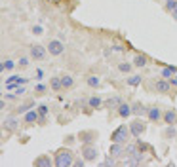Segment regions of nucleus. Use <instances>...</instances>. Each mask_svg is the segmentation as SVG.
I'll list each match as a JSON object with an SVG mask.
<instances>
[{"label": "nucleus", "mask_w": 177, "mask_h": 167, "mask_svg": "<svg viewBox=\"0 0 177 167\" xmlns=\"http://www.w3.org/2000/svg\"><path fill=\"white\" fill-rule=\"evenodd\" d=\"M118 69H120V72H130V70H131V65H130V63H120V65H118Z\"/></svg>", "instance_id": "cd10ccee"}, {"label": "nucleus", "mask_w": 177, "mask_h": 167, "mask_svg": "<svg viewBox=\"0 0 177 167\" xmlns=\"http://www.w3.org/2000/svg\"><path fill=\"white\" fill-rule=\"evenodd\" d=\"M128 86H139V84H141V76H139V74H133V76H130V78H128Z\"/></svg>", "instance_id": "5701e85b"}, {"label": "nucleus", "mask_w": 177, "mask_h": 167, "mask_svg": "<svg viewBox=\"0 0 177 167\" xmlns=\"http://www.w3.org/2000/svg\"><path fill=\"white\" fill-rule=\"evenodd\" d=\"M101 103H103V101H101L99 97H95V95L88 99V106H90V108H97V106H101Z\"/></svg>", "instance_id": "a211bd4d"}, {"label": "nucleus", "mask_w": 177, "mask_h": 167, "mask_svg": "<svg viewBox=\"0 0 177 167\" xmlns=\"http://www.w3.org/2000/svg\"><path fill=\"white\" fill-rule=\"evenodd\" d=\"M54 161L50 160V156H40L38 160H34V165L36 167H50Z\"/></svg>", "instance_id": "f8f14e48"}, {"label": "nucleus", "mask_w": 177, "mask_h": 167, "mask_svg": "<svg viewBox=\"0 0 177 167\" xmlns=\"http://www.w3.org/2000/svg\"><path fill=\"white\" fill-rule=\"evenodd\" d=\"M36 91H38V93H44V91H46V86H42V84H38V86H36Z\"/></svg>", "instance_id": "7c9ffc66"}, {"label": "nucleus", "mask_w": 177, "mask_h": 167, "mask_svg": "<svg viewBox=\"0 0 177 167\" xmlns=\"http://www.w3.org/2000/svg\"><path fill=\"white\" fill-rule=\"evenodd\" d=\"M175 120H177V112L175 110H168V112H164V122L166 124H175Z\"/></svg>", "instance_id": "4468645a"}, {"label": "nucleus", "mask_w": 177, "mask_h": 167, "mask_svg": "<svg viewBox=\"0 0 177 167\" xmlns=\"http://www.w3.org/2000/svg\"><path fill=\"white\" fill-rule=\"evenodd\" d=\"M133 65L141 69V67H145V65H147V57H145V55H135V59H133Z\"/></svg>", "instance_id": "4be33fe9"}, {"label": "nucleus", "mask_w": 177, "mask_h": 167, "mask_svg": "<svg viewBox=\"0 0 177 167\" xmlns=\"http://www.w3.org/2000/svg\"><path fill=\"white\" fill-rule=\"evenodd\" d=\"M130 135H131L130 127H126V125H120V127H116V129L112 131V135H111V141H112V142H124V144H126V142L130 141Z\"/></svg>", "instance_id": "f257e3e1"}, {"label": "nucleus", "mask_w": 177, "mask_h": 167, "mask_svg": "<svg viewBox=\"0 0 177 167\" xmlns=\"http://www.w3.org/2000/svg\"><path fill=\"white\" fill-rule=\"evenodd\" d=\"M61 84H63V89H69V87L74 86V80H72V76H61Z\"/></svg>", "instance_id": "6ab92c4d"}, {"label": "nucleus", "mask_w": 177, "mask_h": 167, "mask_svg": "<svg viewBox=\"0 0 177 167\" xmlns=\"http://www.w3.org/2000/svg\"><path fill=\"white\" fill-rule=\"evenodd\" d=\"M131 112H133V114H139V116H143V114H147L148 110L145 108L141 103H135V105H131Z\"/></svg>", "instance_id": "2eb2a0df"}, {"label": "nucleus", "mask_w": 177, "mask_h": 167, "mask_svg": "<svg viewBox=\"0 0 177 167\" xmlns=\"http://www.w3.org/2000/svg\"><path fill=\"white\" fill-rule=\"evenodd\" d=\"M118 114H120V116H122V118H128V116H130V114H133V112H131V106H130V105H126V103H122V105L118 106Z\"/></svg>", "instance_id": "ddd939ff"}, {"label": "nucleus", "mask_w": 177, "mask_h": 167, "mask_svg": "<svg viewBox=\"0 0 177 167\" xmlns=\"http://www.w3.org/2000/svg\"><path fill=\"white\" fill-rule=\"evenodd\" d=\"M170 82H171V86H175V87H177V72H175L173 76L170 78Z\"/></svg>", "instance_id": "2f4dec72"}, {"label": "nucleus", "mask_w": 177, "mask_h": 167, "mask_svg": "<svg viewBox=\"0 0 177 167\" xmlns=\"http://www.w3.org/2000/svg\"><path fill=\"white\" fill-rule=\"evenodd\" d=\"M38 112H40V122H44V120H46V114L50 112L48 105H40V106H38Z\"/></svg>", "instance_id": "b1692460"}, {"label": "nucleus", "mask_w": 177, "mask_h": 167, "mask_svg": "<svg viewBox=\"0 0 177 167\" xmlns=\"http://www.w3.org/2000/svg\"><path fill=\"white\" fill-rule=\"evenodd\" d=\"M29 65V57H21L19 59V67H27Z\"/></svg>", "instance_id": "c85d7f7f"}, {"label": "nucleus", "mask_w": 177, "mask_h": 167, "mask_svg": "<svg viewBox=\"0 0 177 167\" xmlns=\"http://www.w3.org/2000/svg\"><path fill=\"white\" fill-rule=\"evenodd\" d=\"M156 91H158V93H168V91L171 89V82H168L166 78H164V80H158L156 82Z\"/></svg>", "instance_id": "6e6552de"}, {"label": "nucleus", "mask_w": 177, "mask_h": 167, "mask_svg": "<svg viewBox=\"0 0 177 167\" xmlns=\"http://www.w3.org/2000/svg\"><path fill=\"white\" fill-rule=\"evenodd\" d=\"M15 97H17V91H14V93H8V95H6V99H10V101H11V99H15Z\"/></svg>", "instance_id": "72a5a7b5"}, {"label": "nucleus", "mask_w": 177, "mask_h": 167, "mask_svg": "<svg viewBox=\"0 0 177 167\" xmlns=\"http://www.w3.org/2000/svg\"><path fill=\"white\" fill-rule=\"evenodd\" d=\"M120 105H122L120 97H112V99H108V101H107V106H108V108H118Z\"/></svg>", "instance_id": "412c9836"}, {"label": "nucleus", "mask_w": 177, "mask_h": 167, "mask_svg": "<svg viewBox=\"0 0 177 167\" xmlns=\"http://www.w3.org/2000/svg\"><path fill=\"white\" fill-rule=\"evenodd\" d=\"M48 51H50V55H61L65 51V44L61 40H51L48 46Z\"/></svg>", "instance_id": "39448f33"}, {"label": "nucleus", "mask_w": 177, "mask_h": 167, "mask_svg": "<svg viewBox=\"0 0 177 167\" xmlns=\"http://www.w3.org/2000/svg\"><path fill=\"white\" fill-rule=\"evenodd\" d=\"M14 67H15V63L11 61V59H6V61L2 63V67H0V69H2V72H4V70H11Z\"/></svg>", "instance_id": "a878e982"}, {"label": "nucleus", "mask_w": 177, "mask_h": 167, "mask_svg": "<svg viewBox=\"0 0 177 167\" xmlns=\"http://www.w3.org/2000/svg\"><path fill=\"white\" fill-rule=\"evenodd\" d=\"M175 125H177V120H175Z\"/></svg>", "instance_id": "4c0bfd02"}, {"label": "nucleus", "mask_w": 177, "mask_h": 167, "mask_svg": "<svg viewBox=\"0 0 177 167\" xmlns=\"http://www.w3.org/2000/svg\"><path fill=\"white\" fill-rule=\"evenodd\" d=\"M33 33H34V34H42V27H40V25H36L34 29H33Z\"/></svg>", "instance_id": "473e14b6"}, {"label": "nucleus", "mask_w": 177, "mask_h": 167, "mask_svg": "<svg viewBox=\"0 0 177 167\" xmlns=\"http://www.w3.org/2000/svg\"><path fill=\"white\" fill-rule=\"evenodd\" d=\"M42 76H44V72H42V70H36V80H42Z\"/></svg>", "instance_id": "f704fd0d"}, {"label": "nucleus", "mask_w": 177, "mask_h": 167, "mask_svg": "<svg viewBox=\"0 0 177 167\" xmlns=\"http://www.w3.org/2000/svg\"><path fill=\"white\" fill-rule=\"evenodd\" d=\"M6 84H17V86H19V84H27V78H23V76H15V74H14V76H10V78L6 80Z\"/></svg>", "instance_id": "f3484780"}, {"label": "nucleus", "mask_w": 177, "mask_h": 167, "mask_svg": "<svg viewBox=\"0 0 177 167\" xmlns=\"http://www.w3.org/2000/svg\"><path fill=\"white\" fill-rule=\"evenodd\" d=\"M31 108H34V103H27V105H21V106L17 108V112H19V114H27Z\"/></svg>", "instance_id": "393cba45"}, {"label": "nucleus", "mask_w": 177, "mask_h": 167, "mask_svg": "<svg viewBox=\"0 0 177 167\" xmlns=\"http://www.w3.org/2000/svg\"><path fill=\"white\" fill-rule=\"evenodd\" d=\"M82 156H84V160H86V161H95V160H97V156H99V150L95 148V146H91V144H86L82 148Z\"/></svg>", "instance_id": "7ed1b4c3"}, {"label": "nucleus", "mask_w": 177, "mask_h": 167, "mask_svg": "<svg viewBox=\"0 0 177 167\" xmlns=\"http://www.w3.org/2000/svg\"><path fill=\"white\" fill-rule=\"evenodd\" d=\"M25 122H27V124H34V122H40V112H38V110H34V108H31L29 112L25 114Z\"/></svg>", "instance_id": "9d476101"}, {"label": "nucleus", "mask_w": 177, "mask_h": 167, "mask_svg": "<svg viewBox=\"0 0 177 167\" xmlns=\"http://www.w3.org/2000/svg\"><path fill=\"white\" fill-rule=\"evenodd\" d=\"M147 116H148V120L151 122H158L160 118H164V114H162V110L160 108H148V112H147Z\"/></svg>", "instance_id": "9b49d317"}, {"label": "nucleus", "mask_w": 177, "mask_h": 167, "mask_svg": "<svg viewBox=\"0 0 177 167\" xmlns=\"http://www.w3.org/2000/svg\"><path fill=\"white\" fill-rule=\"evenodd\" d=\"M130 131H131V137H141V133L145 131V124L141 120H135L133 124H130Z\"/></svg>", "instance_id": "0eeeda50"}, {"label": "nucleus", "mask_w": 177, "mask_h": 167, "mask_svg": "<svg viewBox=\"0 0 177 167\" xmlns=\"http://www.w3.org/2000/svg\"><path fill=\"white\" fill-rule=\"evenodd\" d=\"M54 165L57 167H69V165H74V160H72V154L69 150H61V152L55 154V160H54Z\"/></svg>", "instance_id": "f03ea898"}, {"label": "nucleus", "mask_w": 177, "mask_h": 167, "mask_svg": "<svg viewBox=\"0 0 177 167\" xmlns=\"http://www.w3.org/2000/svg\"><path fill=\"white\" fill-rule=\"evenodd\" d=\"M50 86H51V89H54V91H59V89H63L61 78H51V80H50Z\"/></svg>", "instance_id": "aec40b11"}, {"label": "nucleus", "mask_w": 177, "mask_h": 167, "mask_svg": "<svg viewBox=\"0 0 177 167\" xmlns=\"http://www.w3.org/2000/svg\"><path fill=\"white\" fill-rule=\"evenodd\" d=\"M124 152H126V144H124V142H112L111 150H108V154H111L112 158H120Z\"/></svg>", "instance_id": "423d86ee"}, {"label": "nucleus", "mask_w": 177, "mask_h": 167, "mask_svg": "<svg viewBox=\"0 0 177 167\" xmlns=\"http://www.w3.org/2000/svg\"><path fill=\"white\" fill-rule=\"evenodd\" d=\"M99 84H101V80H99L97 76H88V86H91V87H97Z\"/></svg>", "instance_id": "bb28decb"}, {"label": "nucleus", "mask_w": 177, "mask_h": 167, "mask_svg": "<svg viewBox=\"0 0 177 167\" xmlns=\"http://www.w3.org/2000/svg\"><path fill=\"white\" fill-rule=\"evenodd\" d=\"M177 72L175 67H166V69H162V78H166V80H170L171 76Z\"/></svg>", "instance_id": "dca6fc26"}, {"label": "nucleus", "mask_w": 177, "mask_h": 167, "mask_svg": "<svg viewBox=\"0 0 177 167\" xmlns=\"http://www.w3.org/2000/svg\"><path fill=\"white\" fill-rule=\"evenodd\" d=\"M84 161H86V160H76V161H74V165H76V167H82V165H84Z\"/></svg>", "instance_id": "c9c22d12"}, {"label": "nucleus", "mask_w": 177, "mask_h": 167, "mask_svg": "<svg viewBox=\"0 0 177 167\" xmlns=\"http://www.w3.org/2000/svg\"><path fill=\"white\" fill-rule=\"evenodd\" d=\"M17 125H19V120H17L15 116H8V118H4V127H6V129L15 131V129H17Z\"/></svg>", "instance_id": "1a4fd4ad"}, {"label": "nucleus", "mask_w": 177, "mask_h": 167, "mask_svg": "<svg viewBox=\"0 0 177 167\" xmlns=\"http://www.w3.org/2000/svg\"><path fill=\"white\" fill-rule=\"evenodd\" d=\"M46 55H48V50L44 46H31V57L34 59V61H42V59H46Z\"/></svg>", "instance_id": "20e7f679"}, {"label": "nucleus", "mask_w": 177, "mask_h": 167, "mask_svg": "<svg viewBox=\"0 0 177 167\" xmlns=\"http://www.w3.org/2000/svg\"><path fill=\"white\" fill-rule=\"evenodd\" d=\"M103 165H114V160H112V156H111V158H107V160L103 161Z\"/></svg>", "instance_id": "c756f323"}, {"label": "nucleus", "mask_w": 177, "mask_h": 167, "mask_svg": "<svg viewBox=\"0 0 177 167\" xmlns=\"http://www.w3.org/2000/svg\"><path fill=\"white\" fill-rule=\"evenodd\" d=\"M15 91H17V95H23V93H25V87H19L17 86V89H15Z\"/></svg>", "instance_id": "e433bc0d"}]
</instances>
